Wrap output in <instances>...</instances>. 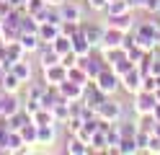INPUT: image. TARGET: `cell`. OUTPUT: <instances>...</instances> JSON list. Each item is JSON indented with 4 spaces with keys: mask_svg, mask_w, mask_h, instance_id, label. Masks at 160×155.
<instances>
[{
    "mask_svg": "<svg viewBox=\"0 0 160 155\" xmlns=\"http://www.w3.org/2000/svg\"><path fill=\"white\" fill-rule=\"evenodd\" d=\"M21 85H23V80L18 78L13 70H5V72H3V78H0V88H3V90L18 93V90H21Z\"/></svg>",
    "mask_w": 160,
    "mask_h": 155,
    "instance_id": "obj_16",
    "label": "cell"
},
{
    "mask_svg": "<svg viewBox=\"0 0 160 155\" xmlns=\"http://www.w3.org/2000/svg\"><path fill=\"white\" fill-rule=\"evenodd\" d=\"M0 31H3V21H0Z\"/></svg>",
    "mask_w": 160,
    "mask_h": 155,
    "instance_id": "obj_39",
    "label": "cell"
},
{
    "mask_svg": "<svg viewBox=\"0 0 160 155\" xmlns=\"http://www.w3.org/2000/svg\"><path fill=\"white\" fill-rule=\"evenodd\" d=\"M67 80H72V83H80V85H85V83H91V78H88V72L80 67V65H72V67H67Z\"/></svg>",
    "mask_w": 160,
    "mask_h": 155,
    "instance_id": "obj_23",
    "label": "cell"
},
{
    "mask_svg": "<svg viewBox=\"0 0 160 155\" xmlns=\"http://www.w3.org/2000/svg\"><path fill=\"white\" fill-rule=\"evenodd\" d=\"M93 83H96V85L106 93V96H114V93H116L119 88H122V78H119L111 67H103V70H101V72H98V75L93 78Z\"/></svg>",
    "mask_w": 160,
    "mask_h": 155,
    "instance_id": "obj_2",
    "label": "cell"
},
{
    "mask_svg": "<svg viewBox=\"0 0 160 155\" xmlns=\"http://www.w3.org/2000/svg\"><path fill=\"white\" fill-rule=\"evenodd\" d=\"M83 88L85 85H80V83H72V80H65L62 85H59V90H62V96L67 101H78V98H83Z\"/></svg>",
    "mask_w": 160,
    "mask_h": 155,
    "instance_id": "obj_17",
    "label": "cell"
},
{
    "mask_svg": "<svg viewBox=\"0 0 160 155\" xmlns=\"http://www.w3.org/2000/svg\"><path fill=\"white\" fill-rule=\"evenodd\" d=\"M145 152H160V134H155V132H150V142H147V150Z\"/></svg>",
    "mask_w": 160,
    "mask_h": 155,
    "instance_id": "obj_32",
    "label": "cell"
},
{
    "mask_svg": "<svg viewBox=\"0 0 160 155\" xmlns=\"http://www.w3.org/2000/svg\"><path fill=\"white\" fill-rule=\"evenodd\" d=\"M80 67H83V70L88 72V78L93 80L98 72H101L103 67H108V65H106V59H103V57H98L96 52H91L88 57H80Z\"/></svg>",
    "mask_w": 160,
    "mask_h": 155,
    "instance_id": "obj_9",
    "label": "cell"
},
{
    "mask_svg": "<svg viewBox=\"0 0 160 155\" xmlns=\"http://www.w3.org/2000/svg\"><path fill=\"white\" fill-rule=\"evenodd\" d=\"M91 152H108V137H106V129L98 127L93 132V140H91Z\"/></svg>",
    "mask_w": 160,
    "mask_h": 155,
    "instance_id": "obj_18",
    "label": "cell"
},
{
    "mask_svg": "<svg viewBox=\"0 0 160 155\" xmlns=\"http://www.w3.org/2000/svg\"><path fill=\"white\" fill-rule=\"evenodd\" d=\"M18 41H21V47L26 49V54H34V52L42 49V39H39V34H21Z\"/></svg>",
    "mask_w": 160,
    "mask_h": 155,
    "instance_id": "obj_19",
    "label": "cell"
},
{
    "mask_svg": "<svg viewBox=\"0 0 160 155\" xmlns=\"http://www.w3.org/2000/svg\"><path fill=\"white\" fill-rule=\"evenodd\" d=\"M103 31H106V23H91V21H83V34H85V39L91 41V47H93L96 52L101 49Z\"/></svg>",
    "mask_w": 160,
    "mask_h": 155,
    "instance_id": "obj_7",
    "label": "cell"
},
{
    "mask_svg": "<svg viewBox=\"0 0 160 155\" xmlns=\"http://www.w3.org/2000/svg\"><path fill=\"white\" fill-rule=\"evenodd\" d=\"M18 78H21L23 83H28V80H34V72H31V62H26V59H16L13 62V67H11Z\"/></svg>",
    "mask_w": 160,
    "mask_h": 155,
    "instance_id": "obj_20",
    "label": "cell"
},
{
    "mask_svg": "<svg viewBox=\"0 0 160 155\" xmlns=\"http://www.w3.org/2000/svg\"><path fill=\"white\" fill-rule=\"evenodd\" d=\"M65 152H70V155H88L91 152V145H85L78 134H70V137L65 140Z\"/></svg>",
    "mask_w": 160,
    "mask_h": 155,
    "instance_id": "obj_15",
    "label": "cell"
},
{
    "mask_svg": "<svg viewBox=\"0 0 160 155\" xmlns=\"http://www.w3.org/2000/svg\"><path fill=\"white\" fill-rule=\"evenodd\" d=\"M39 31V18L31 16V13H23L21 18V34H36Z\"/></svg>",
    "mask_w": 160,
    "mask_h": 155,
    "instance_id": "obj_25",
    "label": "cell"
},
{
    "mask_svg": "<svg viewBox=\"0 0 160 155\" xmlns=\"http://www.w3.org/2000/svg\"><path fill=\"white\" fill-rule=\"evenodd\" d=\"M62 65H65V67H72V65H80V57L75 54V52H67V54H62Z\"/></svg>",
    "mask_w": 160,
    "mask_h": 155,
    "instance_id": "obj_33",
    "label": "cell"
},
{
    "mask_svg": "<svg viewBox=\"0 0 160 155\" xmlns=\"http://www.w3.org/2000/svg\"><path fill=\"white\" fill-rule=\"evenodd\" d=\"M96 114H98V119H106V121H122L124 119V114H127V106L122 101H116L114 96H106L103 98V103L96 109Z\"/></svg>",
    "mask_w": 160,
    "mask_h": 155,
    "instance_id": "obj_1",
    "label": "cell"
},
{
    "mask_svg": "<svg viewBox=\"0 0 160 155\" xmlns=\"http://www.w3.org/2000/svg\"><path fill=\"white\" fill-rule=\"evenodd\" d=\"M152 116H155V121H160V103L155 106V111H152Z\"/></svg>",
    "mask_w": 160,
    "mask_h": 155,
    "instance_id": "obj_37",
    "label": "cell"
},
{
    "mask_svg": "<svg viewBox=\"0 0 160 155\" xmlns=\"http://www.w3.org/2000/svg\"><path fill=\"white\" fill-rule=\"evenodd\" d=\"M108 3L111 0H85V5L93 10V13H106V8H108Z\"/></svg>",
    "mask_w": 160,
    "mask_h": 155,
    "instance_id": "obj_31",
    "label": "cell"
},
{
    "mask_svg": "<svg viewBox=\"0 0 160 155\" xmlns=\"http://www.w3.org/2000/svg\"><path fill=\"white\" fill-rule=\"evenodd\" d=\"M145 10L147 13H160V0H145Z\"/></svg>",
    "mask_w": 160,
    "mask_h": 155,
    "instance_id": "obj_34",
    "label": "cell"
},
{
    "mask_svg": "<svg viewBox=\"0 0 160 155\" xmlns=\"http://www.w3.org/2000/svg\"><path fill=\"white\" fill-rule=\"evenodd\" d=\"M5 57H11V59H23L26 57V49L21 47V41H8L5 44Z\"/></svg>",
    "mask_w": 160,
    "mask_h": 155,
    "instance_id": "obj_26",
    "label": "cell"
},
{
    "mask_svg": "<svg viewBox=\"0 0 160 155\" xmlns=\"http://www.w3.org/2000/svg\"><path fill=\"white\" fill-rule=\"evenodd\" d=\"M59 13H62V23H83V5L78 0H62L59 3Z\"/></svg>",
    "mask_w": 160,
    "mask_h": 155,
    "instance_id": "obj_4",
    "label": "cell"
},
{
    "mask_svg": "<svg viewBox=\"0 0 160 155\" xmlns=\"http://www.w3.org/2000/svg\"><path fill=\"white\" fill-rule=\"evenodd\" d=\"M134 23H137V18H134V10H127V13H119V16H106V26H114L119 31H134Z\"/></svg>",
    "mask_w": 160,
    "mask_h": 155,
    "instance_id": "obj_5",
    "label": "cell"
},
{
    "mask_svg": "<svg viewBox=\"0 0 160 155\" xmlns=\"http://www.w3.org/2000/svg\"><path fill=\"white\" fill-rule=\"evenodd\" d=\"M122 90H127L129 96L142 90V72H139V67H132L129 72L122 75Z\"/></svg>",
    "mask_w": 160,
    "mask_h": 155,
    "instance_id": "obj_8",
    "label": "cell"
},
{
    "mask_svg": "<svg viewBox=\"0 0 160 155\" xmlns=\"http://www.w3.org/2000/svg\"><path fill=\"white\" fill-rule=\"evenodd\" d=\"M127 3H129V8H145V0H127Z\"/></svg>",
    "mask_w": 160,
    "mask_h": 155,
    "instance_id": "obj_36",
    "label": "cell"
},
{
    "mask_svg": "<svg viewBox=\"0 0 160 155\" xmlns=\"http://www.w3.org/2000/svg\"><path fill=\"white\" fill-rule=\"evenodd\" d=\"M3 72H5V70H3V65H0V78H3Z\"/></svg>",
    "mask_w": 160,
    "mask_h": 155,
    "instance_id": "obj_38",
    "label": "cell"
},
{
    "mask_svg": "<svg viewBox=\"0 0 160 155\" xmlns=\"http://www.w3.org/2000/svg\"><path fill=\"white\" fill-rule=\"evenodd\" d=\"M39 54V67H52V65H57V62H62V54L52 47V44H42V49L36 52Z\"/></svg>",
    "mask_w": 160,
    "mask_h": 155,
    "instance_id": "obj_10",
    "label": "cell"
},
{
    "mask_svg": "<svg viewBox=\"0 0 160 155\" xmlns=\"http://www.w3.org/2000/svg\"><path fill=\"white\" fill-rule=\"evenodd\" d=\"M127 10H132L127 0H111L106 8V16H119V13H127Z\"/></svg>",
    "mask_w": 160,
    "mask_h": 155,
    "instance_id": "obj_28",
    "label": "cell"
},
{
    "mask_svg": "<svg viewBox=\"0 0 160 155\" xmlns=\"http://www.w3.org/2000/svg\"><path fill=\"white\" fill-rule=\"evenodd\" d=\"M54 142H57V124H44V127H39L36 145H42V147H52Z\"/></svg>",
    "mask_w": 160,
    "mask_h": 155,
    "instance_id": "obj_12",
    "label": "cell"
},
{
    "mask_svg": "<svg viewBox=\"0 0 160 155\" xmlns=\"http://www.w3.org/2000/svg\"><path fill=\"white\" fill-rule=\"evenodd\" d=\"M44 5H47V0H26V13H31V16H36V13H42L44 10Z\"/></svg>",
    "mask_w": 160,
    "mask_h": 155,
    "instance_id": "obj_30",
    "label": "cell"
},
{
    "mask_svg": "<svg viewBox=\"0 0 160 155\" xmlns=\"http://www.w3.org/2000/svg\"><path fill=\"white\" fill-rule=\"evenodd\" d=\"M42 75H44L42 80L47 83V85H57V88H59V85L67 80V67L62 65V62H57V65H52V67H44Z\"/></svg>",
    "mask_w": 160,
    "mask_h": 155,
    "instance_id": "obj_6",
    "label": "cell"
},
{
    "mask_svg": "<svg viewBox=\"0 0 160 155\" xmlns=\"http://www.w3.org/2000/svg\"><path fill=\"white\" fill-rule=\"evenodd\" d=\"M31 119H34V124H36V127H44V124H57L54 111H52V109H39Z\"/></svg>",
    "mask_w": 160,
    "mask_h": 155,
    "instance_id": "obj_24",
    "label": "cell"
},
{
    "mask_svg": "<svg viewBox=\"0 0 160 155\" xmlns=\"http://www.w3.org/2000/svg\"><path fill=\"white\" fill-rule=\"evenodd\" d=\"M18 132H21V137H23V142H26V145H31V147L36 145V134H39V127L34 124V119L28 121V124H23V127L18 129Z\"/></svg>",
    "mask_w": 160,
    "mask_h": 155,
    "instance_id": "obj_21",
    "label": "cell"
},
{
    "mask_svg": "<svg viewBox=\"0 0 160 155\" xmlns=\"http://www.w3.org/2000/svg\"><path fill=\"white\" fill-rule=\"evenodd\" d=\"M158 98H155V90H139L134 93V103H132V111L137 116H145V114H152L158 106Z\"/></svg>",
    "mask_w": 160,
    "mask_h": 155,
    "instance_id": "obj_3",
    "label": "cell"
},
{
    "mask_svg": "<svg viewBox=\"0 0 160 155\" xmlns=\"http://www.w3.org/2000/svg\"><path fill=\"white\" fill-rule=\"evenodd\" d=\"M132 67H137V65H134V62H132V59H129V57H124L122 62H116V65H111V70L116 72V75H119V78H122V75H124V72H129V70H132Z\"/></svg>",
    "mask_w": 160,
    "mask_h": 155,
    "instance_id": "obj_29",
    "label": "cell"
},
{
    "mask_svg": "<svg viewBox=\"0 0 160 155\" xmlns=\"http://www.w3.org/2000/svg\"><path fill=\"white\" fill-rule=\"evenodd\" d=\"M122 39H124V31H119L114 26H106L103 31V41H101V49H111V47H122ZM98 49V52H101Z\"/></svg>",
    "mask_w": 160,
    "mask_h": 155,
    "instance_id": "obj_13",
    "label": "cell"
},
{
    "mask_svg": "<svg viewBox=\"0 0 160 155\" xmlns=\"http://www.w3.org/2000/svg\"><path fill=\"white\" fill-rule=\"evenodd\" d=\"M39 39H42V44H52V41L62 34V26L59 23H39Z\"/></svg>",
    "mask_w": 160,
    "mask_h": 155,
    "instance_id": "obj_14",
    "label": "cell"
},
{
    "mask_svg": "<svg viewBox=\"0 0 160 155\" xmlns=\"http://www.w3.org/2000/svg\"><path fill=\"white\" fill-rule=\"evenodd\" d=\"M52 47L59 52V54H67V52H72V36H67V34H59V36L52 41Z\"/></svg>",
    "mask_w": 160,
    "mask_h": 155,
    "instance_id": "obj_27",
    "label": "cell"
},
{
    "mask_svg": "<svg viewBox=\"0 0 160 155\" xmlns=\"http://www.w3.org/2000/svg\"><path fill=\"white\" fill-rule=\"evenodd\" d=\"M11 10H13V5L8 3V0H0V21H3L8 13H11Z\"/></svg>",
    "mask_w": 160,
    "mask_h": 155,
    "instance_id": "obj_35",
    "label": "cell"
},
{
    "mask_svg": "<svg viewBox=\"0 0 160 155\" xmlns=\"http://www.w3.org/2000/svg\"><path fill=\"white\" fill-rule=\"evenodd\" d=\"M72 52L78 57H88L91 52H96L93 47H91V41L85 39V34H83V26H80V31H75L72 34Z\"/></svg>",
    "mask_w": 160,
    "mask_h": 155,
    "instance_id": "obj_11",
    "label": "cell"
},
{
    "mask_svg": "<svg viewBox=\"0 0 160 155\" xmlns=\"http://www.w3.org/2000/svg\"><path fill=\"white\" fill-rule=\"evenodd\" d=\"M116 152H119V155H137V152H142V150H139L137 140H132V137H122V142H119Z\"/></svg>",
    "mask_w": 160,
    "mask_h": 155,
    "instance_id": "obj_22",
    "label": "cell"
}]
</instances>
